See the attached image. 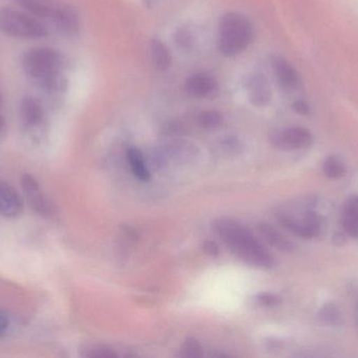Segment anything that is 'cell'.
Here are the masks:
<instances>
[{
	"label": "cell",
	"instance_id": "6da1fadb",
	"mask_svg": "<svg viewBox=\"0 0 358 358\" xmlns=\"http://www.w3.org/2000/svg\"><path fill=\"white\" fill-rule=\"evenodd\" d=\"M21 67L27 77L46 92H62L66 79L62 74V55L48 46L29 48L21 56Z\"/></svg>",
	"mask_w": 358,
	"mask_h": 358
},
{
	"label": "cell",
	"instance_id": "ffe728a7",
	"mask_svg": "<svg viewBox=\"0 0 358 358\" xmlns=\"http://www.w3.org/2000/svg\"><path fill=\"white\" fill-rule=\"evenodd\" d=\"M25 12L36 18H50L52 8L39 0H15Z\"/></svg>",
	"mask_w": 358,
	"mask_h": 358
},
{
	"label": "cell",
	"instance_id": "d6986e66",
	"mask_svg": "<svg viewBox=\"0 0 358 358\" xmlns=\"http://www.w3.org/2000/svg\"><path fill=\"white\" fill-rule=\"evenodd\" d=\"M317 321L325 326H338L342 324V313L334 303L324 305L317 315Z\"/></svg>",
	"mask_w": 358,
	"mask_h": 358
},
{
	"label": "cell",
	"instance_id": "8fae6325",
	"mask_svg": "<svg viewBox=\"0 0 358 358\" xmlns=\"http://www.w3.org/2000/svg\"><path fill=\"white\" fill-rule=\"evenodd\" d=\"M185 90L193 98H210L218 92V83L208 73H196L185 80Z\"/></svg>",
	"mask_w": 358,
	"mask_h": 358
},
{
	"label": "cell",
	"instance_id": "83f0119b",
	"mask_svg": "<svg viewBox=\"0 0 358 358\" xmlns=\"http://www.w3.org/2000/svg\"><path fill=\"white\" fill-rule=\"evenodd\" d=\"M202 249H203L204 254L206 256H210V258H216V256H219V252H220L219 246L215 242L210 241V240H208V241L202 244Z\"/></svg>",
	"mask_w": 358,
	"mask_h": 358
},
{
	"label": "cell",
	"instance_id": "4fadbf2b",
	"mask_svg": "<svg viewBox=\"0 0 358 358\" xmlns=\"http://www.w3.org/2000/svg\"><path fill=\"white\" fill-rule=\"evenodd\" d=\"M196 149L197 147L191 143L185 141H174L162 147L159 153V161L162 164L168 163L170 161L187 162L196 157Z\"/></svg>",
	"mask_w": 358,
	"mask_h": 358
},
{
	"label": "cell",
	"instance_id": "3957f363",
	"mask_svg": "<svg viewBox=\"0 0 358 358\" xmlns=\"http://www.w3.org/2000/svg\"><path fill=\"white\" fill-rule=\"evenodd\" d=\"M254 27L245 15L227 12L218 25V48L224 57H235L248 50L254 40Z\"/></svg>",
	"mask_w": 358,
	"mask_h": 358
},
{
	"label": "cell",
	"instance_id": "4dcf8cb0",
	"mask_svg": "<svg viewBox=\"0 0 358 358\" xmlns=\"http://www.w3.org/2000/svg\"><path fill=\"white\" fill-rule=\"evenodd\" d=\"M6 120H4V118L2 117L1 115H0V138H1V137L4 136V134H6Z\"/></svg>",
	"mask_w": 358,
	"mask_h": 358
},
{
	"label": "cell",
	"instance_id": "30bf717a",
	"mask_svg": "<svg viewBox=\"0 0 358 358\" xmlns=\"http://www.w3.org/2000/svg\"><path fill=\"white\" fill-rule=\"evenodd\" d=\"M55 27L69 37L79 35L81 29L80 16L75 8L69 6H59L52 8L50 17Z\"/></svg>",
	"mask_w": 358,
	"mask_h": 358
},
{
	"label": "cell",
	"instance_id": "5bb4252c",
	"mask_svg": "<svg viewBox=\"0 0 358 358\" xmlns=\"http://www.w3.org/2000/svg\"><path fill=\"white\" fill-rule=\"evenodd\" d=\"M341 222L347 235L358 239V195H351L344 204Z\"/></svg>",
	"mask_w": 358,
	"mask_h": 358
},
{
	"label": "cell",
	"instance_id": "9a60e30c",
	"mask_svg": "<svg viewBox=\"0 0 358 358\" xmlns=\"http://www.w3.org/2000/svg\"><path fill=\"white\" fill-rule=\"evenodd\" d=\"M20 116L27 125H39L44 118L43 106L35 97H23L20 103Z\"/></svg>",
	"mask_w": 358,
	"mask_h": 358
},
{
	"label": "cell",
	"instance_id": "ac0fdd59",
	"mask_svg": "<svg viewBox=\"0 0 358 358\" xmlns=\"http://www.w3.org/2000/svg\"><path fill=\"white\" fill-rule=\"evenodd\" d=\"M127 160L136 179L142 182H148L150 180V172L145 163L144 156L140 149L136 147H129L127 151Z\"/></svg>",
	"mask_w": 358,
	"mask_h": 358
},
{
	"label": "cell",
	"instance_id": "5b68a950",
	"mask_svg": "<svg viewBox=\"0 0 358 358\" xmlns=\"http://www.w3.org/2000/svg\"><path fill=\"white\" fill-rule=\"evenodd\" d=\"M277 218L286 230L302 239L319 237L323 231V216L313 209H305L301 212H281Z\"/></svg>",
	"mask_w": 358,
	"mask_h": 358
},
{
	"label": "cell",
	"instance_id": "e0dca14e",
	"mask_svg": "<svg viewBox=\"0 0 358 358\" xmlns=\"http://www.w3.org/2000/svg\"><path fill=\"white\" fill-rule=\"evenodd\" d=\"M151 60L159 71H167L171 67L172 56L168 46L159 39H152L149 44Z\"/></svg>",
	"mask_w": 358,
	"mask_h": 358
},
{
	"label": "cell",
	"instance_id": "1f68e13d",
	"mask_svg": "<svg viewBox=\"0 0 358 358\" xmlns=\"http://www.w3.org/2000/svg\"><path fill=\"white\" fill-rule=\"evenodd\" d=\"M2 103V95L1 92H0V104Z\"/></svg>",
	"mask_w": 358,
	"mask_h": 358
},
{
	"label": "cell",
	"instance_id": "ba28073f",
	"mask_svg": "<svg viewBox=\"0 0 358 358\" xmlns=\"http://www.w3.org/2000/svg\"><path fill=\"white\" fill-rule=\"evenodd\" d=\"M244 88L250 104L256 107H265L273 98L268 79L261 73H252L245 78Z\"/></svg>",
	"mask_w": 358,
	"mask_h": 358
},
{
	"label": "cell",
	"instance_id": "cb8c5ba5",
	"mask_svg": "<svg viewBox=\"0 0 358 358\" xmlns=\"http://www.w3.org/2000/svg\"><path fill=\"white\" fill-rule=\"evenodd\" d=\"M82 355L84 357L92 358H111L117 357L113 351L101 346H87L82 349Z\"/></svg>",
	"mask_w": 358,
	"mask_h": 358
},
{
	"label": "cell",
	"instance_id": "44dd1931",
	"mask_svg": "<svg viewBox=\"0 0 358 358\" xmlns=\"http://www.w3.org/2000/svg\"><path fill=\"white\" fill-rule=\"evenodd\" d=\"M323 172L327 178L331 180H340L346 176L347 166L340 158L331 156L324 162Z\"/></svg>",
	"mask_w": 358,
	"mask_h": 358
},
{
	"label": "cell",
	"instance_id": "7c38bea8",
	"mask_svg": "<svg viewBox=\"0 0 358 358\" xmlns=\"http://www.w3.org/2000/svg\"><path fill=\"white\" fill-rule=\"evenodd\" d=\"M22 212V198L14 187L0 181V214L4 218L16 219Z\"/></svg>",
	"mask_w": 358,
	"mask_h": 358
},
{
	"label": "cell",
	"instance_id": "9c48e42d",
	"mask_svg": "<svg viewBox=\"0 0 358 358\" xmlns=\"http://www.w3.org/2000/svg\"><path fill=\"white\" fill-rule=\"evenodd\" d=\"M271 69L278 84L285 92H296L302 86V80L296 69L284 57L275 56L271 59Z\"/></svg>",
	"mask_w": 358,
	"mask_h": 358
},
{
	"label": "cell",
	"instance_id": "7a4b0ae2",
	"mask_svg": "<svg viewBox=\"0 0 358 358\" xmlns=\"http://www.w3.org/2000/svg\"><path fill=\"white\" fill-rule=\"evenodd\" d=\"M214 229L225 245L244 262L260 267L271 268L275 265L273 256L246 227L231 219H218Z\"/></svg>",
	"mask_w": 358,
	"mask_h": 358
},
{
	"label": "cell",
	"instance_id": "603a6c76",
	"mask_svg": "<svg viewBox=\"0 0 358 358\" xmlns=\"http://www.w3.org/2000/svg\"><path fill=\"white\" fill-rule=\"evenodd\" d=\"M181 354L183 357L200 358L203 357V349L195 338H189L185 340L181 347Z\"/></svg>",
	"mask_w": 358,
	"mask_h": 358
},
{
	"label": "cell",
	"instance_id": "52a82bcc",
	"mask_svg": "<svg viewBox=\"0 0 358 358\" xmlns=\"http://www.w3.org/2000/svg\"><path fill=\"white\" fill-rule=\"evenodd\" d=\"M21 186L27 198V203L31 209L38 214L45 218H50L56 214V206L50 201V198L44 193L39 182L31 174H23L21 178Z\"/></svg>",
	"mask_w": 358,
	"mask_h": 358
},
{
	"label": "cell",
	"instance_id": "f1b7e54d",
	"mask_svg": "<svg viewBox=\"0 0 358 358\" xmlns=\"http://www.w3.org/2000/svg\"><path fill=\"white\" fill-rule=\"evenodd\" d=\"M292 109L296 111V113H300V115L306 116L310 113V107L307 104L305 101L299 100L296 101V102L292 104Z\"/></svg>",
	"mask_w": 358,
	"mask_h": 358
},
{
	"label": "cell",
	"instance_id": "277c9868",
	"mask_svg": "<svg viewBox=\"0 0 358 358\" xmlns=\"http://www.w3.org/2000/svg\"><path fill=\"white\" fill-rule=\"evenodd\" d=\"M0 33L17 39L36 40L46 37L48 31L29 13L4 6L0 8Z\"/></svg>",
	"mask_w": 358,
	"mask_h": 358
},
{
	"label": "cell",
	"instance_id": "4316f807",
	"mask_svg": "<svg viewBox=\"0 0 358 358\" xmlns=\"http://www.w3.org/2000/svg\"><path fill=\"white\" fill-rule=\"evenodd\" d=\"M219 149L227 153V155H234L237 153L239 149H241V144L239 141L233 137H227V138L222 139L219 144Z\"/></svg>",
	"mask_w": 358,
	"mask_h": 358
},
{
	"label": "cell",
	"instance_id": "8992f818",
	"mask_svg": "<svg viewBox=\"0 0 358 358\" xmlns=\"http://www.w3.org/2000/svg\"><path fill=\"white\" fill-rule=\"evenodd\" d=\"M269 141L282 151H298L309 149L313 144V136L307 128L292 126L273 130L269 134Z\"/></svg>",
	"mask_w": 358,
	"mask_h": 358
},
{
	"label": "cell",
	"instance_id": "f546056e",
	"mask_svg": "<svg viewBox=\"0 0 358 358\" xmlns=\"http://www.w3.org/2000/svg\"><path fill=\"white\" fill-rule=\"evenodd\" d=\"M8 326H10V323H8V319L4 317L3 315L0 313V336H3L6 331H8Z\"/></svg>",
	"mask_w": 358,
	"mask_h": 358
},
{
	"label": "cell",
	"instance_id": "484cf974",
	"mask_svg": "<svg viewBox=\"0 0 358 358\" xmlns=\"http://www.w3.org/2000/svg\"><path fill=\"white\" fill-rule=\"evenodd\" d=\"M194 38L193 34L187 27H180L176 33V43L178 44L179 48H187L193 46Z\"/></svg>",
	"mask_w": 358,
	"mask_h": 358
},
{
	"label": "cell",
	"instance_id": "7402d4cb",
	"mask_svg": "<svg viewBox=\"0 0 358 358\" xmlns=\"http://www.w3.org/2000/svg\"><path fill=\"white\" fill-rule=\"evenodd\" d=\"M198 123L206 130H216L222 125L223 117L217 111H203L198 115Z\"/></svg>",
	"mask_w": 358,
	"mask_h": 358
},
{
	"label": "cell",
	"instance_id": "2e32d148",
	"mask_svg": "<svg viewBox=\"0 0 358 358\" xmlns=\"http://www.w3.org/2000/svg\"><path fill=\"white\" fill-rule=\"evenodd\" d=\"M258 230L260 235H262L263 239L273 246V247L277 248L278 250H281L284 252H294V245L285 237L282 235L277 228L273 226V225L268 224V223H260L258 225Z\"/></svg>",
	"mask_w": 358,
	"mask_h": 358
},
{
	"label": "cell",
	"instance_id": "d6a6232c",
	"mask_svg": "<svg viewBox=\"0 0 358 358\" xmlns=\"http://www.w3.org/2000/svg\"><path fill=\"white\" fill-rule=\"evenodd\" d=\"M357 324H358V307L357 309Z\"/></svg>",
	"mask_w": 358,
	"mask_h": 358
},
{
	"label": "cell",
	"instance_id": "d4e9b609",
	"mask_svg": "<svg viewBox=\"0 0 358 358\" xmlns=\"http://www.w3.org/2000/svg\"><path fill=\"white\" fill-rule=\"evenodd\" d=\"M256 303L259 306L264 308H273L281 304V298L271 292H263L256 296Z\"/></svg>",
	"mask_w": 358,
	"mask_h": 358
}]
</instances>
